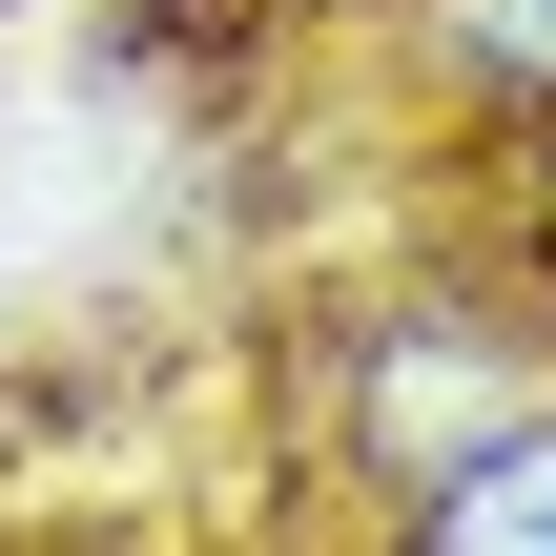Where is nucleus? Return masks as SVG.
<instances>
[{
	"label": "nucleus",
	"mask_w": 556,
	"mask_h": 556,
	"mask_svg": "<svg viewBox=\"0 0 556 556\" xmlns=\"http://www.w3.org/2000/svg\"><path fill=\"white\" fill-rule=\"evenodd\" d=\"M392 556H556V392H536V413H495V433L413 495V536H392Z\"/></svg>",
	"instance_id": "nucleus-1"
},
{
	"label": "nucleus",
	"mask_w": 556,
	"mask_h": 556,
	"mask_svg": "<svg viewBox=\"0 0 556 556\" xmlns=\"http://www.w3.org/2000/svg\"><path fill=\"white\" fill-rule=\"evenodd\" d=\"M516 248H536V289H556V144H536V186H516Z\"/></svg>",
	"instance_id": "nucleus-2"
}]
</instances>
